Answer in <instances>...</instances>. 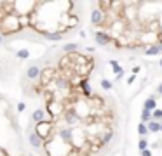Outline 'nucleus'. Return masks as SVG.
<instances>
[{"label":"nucleus","mask_w":162,"mask_h":156,"mask_svg":"<svg viewBox=\"0 0 162 156\" xmlns=\"http://www.w3.org/2000/svg\"><path fill=\"white\" fill-rule=\"evenodd\" d=\"M79 87H80V90H82V94L87 97V99H91V97L94 96V94L91 92V87H89V82H87V78H82V82L79 83Z\"/></svg>","instance_id":"obj_9"},{"label":"nucleus","mask_w":162,"mask_h":156,"mask_svg":"<svg viewBox=\"0 0 162 156\" xmlns=\"http://www.w3.org/2000/svg\"><path fill=\"white\" fill-rule=\"evenodd\" d=\"M94 38H96V44H98L99 47H106V45H110V44L113 42V38H112V33H110V31H105V30H99V31H96Z\"/></svg>","instance_id":"obj_3"},{"label":"nucleus","mask_w":162,"mask_h":156,"mask_svg":"<svg viewBox=\"0 0 162 156\" xmlns=\"http://www.w3.org/2000/svg\"><path fill=\"white\" fill-rule=\"evenodd\" d=\"M152 116H154L155 122H162V109H155V111L152 113Z\"/></svg>","instance_id":"obj_23"},{"label":"nucleus","mask_w":162,"mask_h":156,"mask_svg":"<svg viewBox=\"0 0 162 156\" xmlns=\"http://www.w3.org/2000/svg\"><path fill=\"white\" fill-rule=\"evenodd\" d=\"M147 127H148V132H150V134H159V132H160V122L152 120V122L147 123Z\"/></svg>","instance_id":"obj_15"},{"label":"nucleus","mask_w":162,"mask_h":156,"mask_svg":"<svg viewBox=\"0 0 162 156\" xmlns=\"http://www.w3.org/2000/svg\"><path fill=\"white\" fill-rule=\"evenodd\" d=\"M160 132H162V122H160Z\"/></svg>","instance_id":"obj_31"},{"label":"nucleus","mask_w":162,"mask_h":156,"mask_svg":"<svg viewBox=\"0 0 162 156\" xmlns=\"http://www.w3.org/2000/svg\"><path fill=\"white\" fill-rule=\"evenodd\" d=\"M72 135H73L72 128H61L59 130V139L63 142H72Z\"/></svg>","instance_id":"obj_14"},{"label":"nucleus","mask_w":162,"mask_h":156,"mask_svg":"<svg viewBox=\"0 0 162 156\" xmlns=\"http://www.w3.org/2000/svg\"><path fill=\"white\" fill-rule=\"evenodd\" d=\"M106 23V14L101 11V9H92L91 11V24L92 26H99V28H103V24Z\"/></svg>","instance_id":"obj_2"},{"label":"nucleus","mask_w":162,"mask_h":156,"mask_svg":"<svg viewBox=\"0 0 162 156\" xmlns=\"http://www.w3.org/2000/svg\"><path fill=\"white\" fill-rule=\"evenodd\" d=\"M154 120V116H152V111H148V109H143L141 111V122L143 123H148V122H152Z\"/></svg>","instance_id":"obj_19"},{"label":"nucleus","mask_w":162,"mask_h":156,"mask_svg":"<svg viewBox=\"0 0 162 156\" xmlns=\"http://www.w3.org/2000/svg\"><path fill=\"white\" fill-rule=\"evenodd\" d=\"M145 54L147 56H157V54H162V44H148L145 47Z\"/></svg>","instance_id":"obj_7"},{"label":"nucleus","mask_w":162,"mask_h":156,"mask_svg":"<svg viewBox=\"0 0 162 156\" xmlns=\"http://www.w3.org/2000/svg\"><path fill=\"white\" fill-rule=\"evenodd\" d=\"M42 71H44V70H42L40 66H37V64H31V66L26 68V78H28V80H31V82H35V80H40Z\"/></svg>","instance_id":"obj_6"},{"label":"nucleus","mask_w":162,"mask_h":156,"mask_svg":"<svg viewBox=\"0 0 162 156\" xmlns=\"http://www.w3.org/2000/svg\"><path fill=\"white\" fill-rule=\"evenodd\" d=\"M159 64H160V68H162V59H160V61H159Z\"/></svg>","instance_id":"obj_30"},{"label":"nucleus","mask_w":162,"mask_h":156,"mask_svg":"<svg viewBox=\"0 0 162 156\" xmlns=\"http://www.w3.org/2000/svg\"><path fill=\"white\" fill-rule=\"evenodd\" d=\"M47 113L51 115V118H54V116H63L64 113V108H63V104L58 102V101H53L51 99L49 102H47Z\"/></svg>","instance_id":"obj_5"},{"label":"nucleus","mask_w":162,"mask_h":156,"mask_svg":"<svg viewBox=\"0 0 162 156\" xmlns=\"http://www.w3.org/2000/svg\"><path fill=\"white\" fill-rule=\"evenodd\" d=\"M99 85H101L103 90H112L113 89V82H110L106 78H101V80H99Z\"/></svg>","instance_id":"obj_18"},{"label":"nucleus","mask_w":162,"mask_h":156,"mask_svg":"<svg viewBox=\"0 0 162 156\" xmlns=\"http://www.w3.org/2000/svg\"><path fill=\"white\" fill-rule=\"evenodd\" d=\"M140 71H141V68H140V66H134V68H131V73L134 75V76H136L138 73H140Z\"/></svg>","instance_id":"obj_25"},{"label":"nucleus","mask_w":162,"mask_h":156,"mask_svg":"<svg viewBox=\"0 0 162 156\" xmlns=\"http://www.w3.org/2000/svg\"><path fill=\"white\" fill-rule=\"evenodd\" d=\"M141 156H154L152 154V149L148 148V149H145V151H141Z\"/></svg>","instance_id":"obj_26"},{"label":"nucleus","mask_w":162,"mask_h":156,"mask_svg":"<svg viewBox=\"0 0 162 156\" xmlns=\"http://www.w3.org/2000/svg\"><path fill=\"white\" fill-rule=\"evenodd\" d=\"M4 42V35H2V31H0V44Z\"/></svg>","instance_id":"obj_29"},{"label":"nucleus","mask_w":162,"mask_h":156,"mask_svg":"<svg viewBox=\"0 0 162 156\" xmlns=\"http://www.w3.org/2000/svg\"><path fill=\"white\" fill-rule=\"evenodd\" d=\"M138 149H140V153L145 151V149H148V141H147L145 137L140 139V142H138Z\"/></svg>","instance_id":"obj_22"},{"label":"nucleus","mask_w":162,"mask_h":156,"mask_svg":"<svg viewBox=\"0 0 162 156\" xmlns=\"http://www.w3.org/2000/svg\"><path fill=\"white\" fill-rule=\"evenodd\" d=\"M63 120H64V123H68V125L72 127V125H77L80 122V115L73 108H66L63 113Z\"/></svg>","instance_id":"obj_4"},{"label":"nucleus","mask_w":162,"mask_h":156,"mask_svg":"<svg viewBox=\"0 0 162 156\" xmlns=\"http://www.w3.org/2000/svg\"><path fill=\"white\" fill-rule=\"evenodd\" d=\"M63 35H64L63 31H45L44 37L51 42H59V40H63Z\"/></svg>","instance_id":"obj_10"},{"label":"nucleus","mask_w":162,"mask_h":156,"mask_svg":"<svg viewBox=\"0 0 162 156\" xmlns=\"http://www.w3.org/2000/svg\"><path fill=\"white\" fill-rule=\"evenodd\" d=\"M143 109H148V111H152V113L157 109V99H155V96H148V99L145 101V104H143Z\"/></svg>","instance_id":"obj_11"},{"label":"nucleus","mask_w":162,"mask_h":156,"mask_svg":"<svg viewBox=\"0 0 162 156\" xmlns=\"http://www.w3.org/2000/svg\"><path fill=\"white\" fill-rule=\"evenodd\" d=\"M31 120L35 122V125H37V123L45 122V111H44V109H35V111L31 113Z\"/></svg>","instance_id":"obj_13"},{"label":"nucleus","mask_w":162,"mask_h":156,"mask_svg":"<svg viewBox=\"0 0 162 156\" xmlns=\"http://www.w3.org/2000/svg\"><path fill=\"white\" fill-rule=\"evenodd\" d=\"M157 94H159V96H162V83H159V85H157Z\"/></svg>","instance_id":"obj_27"},{"label":"nucleus","mask_w":162,"mask_h":156,"mask_svg":"<svg viewBox=\"0 0 162 156\" xmlns=\"http://www.w3.org/2000/svg\"><path fill=\"white\" fill-rule=\"evenodd\" d=\"M54 76V70L53 68H45L44 71H42V76H40V80H42V83L44 85H47V83L51 82V78Z\"/></svg>","instance_id":"obj_12"},{"label":"nucleus","mask_w":162,"mask_h":156,"mask_svg":"<svg viewBox=\"0 0 162 156\" xmlns=\"http://www.w3.org/2000/svg\"><path fill=\"white\" fill-rule=\"evenodd\" d=\"M28 142H30V146H31L33 149H38V148H42V146H45V142L42 141V139L38 137L35 132H31V134L28 135Z\"/></svg>","instance_id":"obj_8"},{"label":"nucleus","mask_w":162,"mask_h":156,"mask_svg":"<svg viewBox=\"0 0 162 156\" xmlns=\"http://www.w3.org/2000/svg\"><path fill=\"white\" fill-rule=\"evenodd\" d=\"M77 50H79V44H64L63 45V52H66V54H73Z\"/></svg>","instance_id":"obj_17"},{"label":"nucleus","mask_w":162,"mask_h":156,"mask_svg":"<svg viewBox=\"0 0 162 156\" xmlns=\"http://www.w3.org/2000/svg\"><path fill=\"white\" fill-rule=\"evenodd\" d=\"M127 82H129V83H132V82H136V76H134V75H132V76H129V80H127Z\"/></svg>","instance_id":"obj_28"},{"label":"nucleus","mask_w":162,"mask_h":156,"mask_svg":"<svg viewBox=\"0 0 162 156\" xmlns=\"http://www.w3.org/2000/svg\"><path fill=\"white\" fill-rule=\"evenodd\" d=\"M110 64L113 66L112 70H113V73H115V76H119V75H122V76H124V68H122L120 64L117 63V61H115V59H112V61H110Z\"/></svg>","instance_id":"obj_16"},{"label":"nucleus","mask_w":162,"mask_h":156,"mask_svg":"<svg viewBox=\"0 0 162 156\" xmlns=\"http://www.w3.org/2000/svg\"><path fill=\"white\" fill-rule=\"evenodd\" d=\"M138 134H140L141 137H145V135H148V134H150V132H148L147 123H143V122H141L140 125H138Z\"/></svg>","instance_id":"obj_20"},{"label":"nucleus","mask_w":162,"mask_h":156,"mask_svg":"<svg viewBox=\"0 0 162 156\" xmlns=\"http://www.w3.org/2000/svg\"><path fill=\"white\" fill-rule=\"evenodd\" d=\"M16 109H18V113H23L25 109H26V104H25V102H19V104H18V108H16Z\"/></svg>","instance_id":"obj_24"},{"label":"nucleus","mask_w":162,"mask_h":156,"mask_svg":"<svg viewBox=\"0 0 162 156\" xmlns=\"http://www.w3.org/2000/svg\"><path fill=\"white\" fill-rule=\"evenodd\" d=\"M53 127H54L53 122H42V123H37V125H35L33 132L44 142H49V141H53V139H54L53 137Z\"/></svg>","instance_id":"obj_1"},{"label":"nucleus","mask_w":162,"mask_h":156,"mask_svg":"<svg viewBox=\"0 0 162 156\" xmlns=\"http://www.w3.org/2000/svg\"><path fill=\"white\" fill-rule=\"evenodd\" d=\"M16 56H18L19 59H28V57H30V50H28V49H19V50L16 52Z\"/></svg>","instance_id":"obj_21"}]
</instances>
